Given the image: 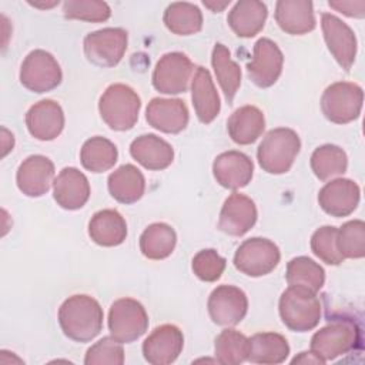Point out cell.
Instances as JSON below:
<instances>
[{
	"mask_svg": "<svg viewBox=\"0 0 365 365\" xmlns=\"http://www.w3.org/2000/svg\"><path fill=\"white\" fill-rule=\"evenodd\" d=\"M128 34L121 27H106L88 33L84 37L83 48L87 60L98 67L117 66L127 50Z\"/></svg>",
	"mask_w": 365,
	"mask_h": 365,
	"instance_id": "30bf717a",
	"label": "cell"
},
{
	"mask_svg": "<svg viewBox=\"0 0 365 365\" xmlns=\"http://www.w3.org/2000/svg\"><path fill=\"white\" fill-rule=\"evenodd\" d=\"M227 261L214 248L198 251L191 262L192 272L197 278L205 282H215L221 278L225 269Z\"/></svg>",
	"mask_w": 365,
	"mask_h": 365,
	"instance_id": "b9f144b4",
	"label": "cell"
},
{
	"mask_svg": "<svg viewBox=\"0 0 365 365\" xmlns=\"http://www.w3.org/2000/svg\"><path fill=\"white\" fill-rule=\"evenodd\" d=\"M278 311L284 325L295 332L314 329L321 319L322 308L315 292L289 285L279 297Z\"/></svg>",
	"mask_w": 365,
	"mask_h": 365,
	"instance_id": "277c9868",
	"label": "cell"
},
{
	"mask_svg": "<svg viewBox=\"0 0 365 365\" xmlns=\"http://www.w3.org/2000/svg\"><path fill=\"white\" fill-rule=\"evenodd\" d=\"M147 123L167 134L181 133L190 120L188 108L180 98H153L145 108Z\"/></svg>",
	"mask_w": 365,
	"mask_h": 365,
	"instance_id": "ffe728a7",
	"label": "cell"
},
{
	"mask_svg": "<svg viewBox=\"0 0 365 365\" xmlns=\"http://www.w3.org/2000/svg\"><path fill=\"white\" fill-rule=\"evenodd\" d=\"M268 17L267 4L258 0H240L230 10L227 21L231 30L242 38L257 36Z\"/></svg>",
	"mask_w": 365,
	"mask_h": 365,
	"instance_id": "484cf974",
	"label": "cell"
},
{
	"mask_svg": "<svg viewBox=\"0 0 365 365\" xmlns=\"http://www.w3.org/2000/svg\"><path fill=\"white\" fill-rule=\"evenodd\" d=\"M130 154L138 164L151 171L165 170L174 160L171 144L155 134H143L133 140Z\"/></svg>",
	"mask_w": 365,
	"mask_h": 365,
	"instance_id": "d4e9b609",
	"label": "cell"
},
{
	"mask_svg": "<svg viewBox=\"0 0 365 365\" xmlns=\"http://www.w3.org/2000/svg\"><path fill=\"white\" fill-rule=\"evenodd\" d=\"M295 362H302V364H325L322 359H319L312 351L311 352H301L299 354V356H295L294 359H292V364H295Z\"/></svg>",
	"mask_w": 365,
	"mask_h": 365,
	"instance_id": "ee69618b",
	"label": "cell"
},
{
	"mask_svg": "<svg viewBox=\"0 0 365 365\" xmlns=\"http://www.w3.org/2000/svg\"><path fill=\"white\" fill-rule=\"evenodd\" d=\"M275 21L291 36H302L317 26L314 4L309 0H279L275 4Z\"/></svg>",
	"mask_w": 365,
	"mask_h": 365,
	"instance_id": "603a6c76",
	"label": "cell"
},
{
	"mask_svg": "<svg viewBox=\"0 0 365 365\" xmlns=\"http://www.w3.org/2000/svg\"><path fill=\"white\" fill-rule=\"evenodd\" d=\"M140 108V96L123 83L108 86L98 100L100 115L114 131L131 130L138 120Z\"/></svg>",
	"mask_w": 365,
	"mask_h": 365,
	"instance_id": "3957f363",
	"label": "cell"
},
{
	"mask_svg": "<svg viewBox=\"0 0 365 365\" xmlns=\"http://www.w3.org/2000/svg\"><path fill=\"white\" fill-rule=\"evenodd\" d=\"M311 170L321 181L341 175L348 168L346 153L335 144H324L314 150L311 154Z\"/></svg>",
	"mask_w": 365,
	"mask_h": 365,
	"instance_id": "e575fe53",
	"label": "cell"
},
{
	"mask_svg": "<svg viewBox=\"0 0 365 365\" xmlns=\"http://www.w3.org/2000/svg\"><path fill=\"white\" fill-rule=\"evenodd\" d=\"M88 235L97 245L117 247L127 237V222L117 210H101L91 217Z\"/></svg>",
	"mask_w": 365,
	"mask_h": 365,
	"instance_id": "83f0119b",
	"label": "cell"
},
{
	"mask_svg": "<svg viewBox=\"0 0 365 365\" xmlns=\"http://www.w3.org/2000/svg\"><path fill=\"white\" fill-rule=\"evenodd\" d=\"M177 244L174 228L165 222L150 224L140 235V251L148 259H164L170 257Z\"/></svg>",
	"mask_w": 365,
	"mask_h": 365,
	"instance_id": "4dcf8cb0",
	"label": "cell"
},
{
	"mask_svg": "<svg viewBox=\"0 0 365 365\" xmlns=\"http://www.w3.org/2000/svg\"><path fill=\"white\" fill-rule=\"evenodd\" d=\"M86 365H123L124 349L121 342L115 338L103 336L94 345H91L84 356Z\"/></svg>",
	"mask_w": 365,
	"mask_h": 365,
	"instance_id": "60d3db41",
	"label": "cell"
},
{
	"mask_svg": "<svg viewBox=\"0 0 365 365\" xmlns=\"http://www.w3.org/2000/svg\"><path fill=\"white\" fill-rule=\"evenodd\" d=\"M26 125L36 140H54L64 128V113L61 106L50 98L33 104L26 113Z\"/></svg>",
	"mask_w": 365,
	"mask_h": 365,
	"instance_id": "44dd1931",
	"label": "cell"
},
{
	"mask_svg": "<svg viewBox=\"0 0 365 365\" xmlns=\"http://www.w3.org/2000/svg\"><path fill=\"white\" fill-rule=\"evenodd\" d=\"M165 27L177 36H191L202 29V13L198 6L188 1H175L164 10Z\"/></svg>",
	"mask_w": 365,
	"mask_h": 365,
	"instance_id": "836d02e7",
	"label": "cell"
},
{
	"mask_svg": "<svg viewBox=\"0 0 365 365\" xmlns=\"http://www.w3.org/2000/svg\"><path fill=\"white\" fill-rule=\"evenodd\" d=\"M53 197L64 210H80L90 198L87 177L76 167L63 168L53 181Z\"/></svg>",
	"mask_w": 365,
	"mask_h": 365,
	"instance_id": "7402d4cb",
	"label": "cell"
},
{
	"mask_svg": "<svg viewBox=\"0 0 365 365\" xmlns=\"http://www.w3.org/2000/svg\"><path fill=\"white\" fill-rule=\"evenodd\" d=\"M184 348V335L173 324L157 327L143 342L144 359L151 365H168L174 362Z\"/></svg>",
	"mask_w": 365,
	"mask_h": 365,
	"instance_id": "9a60e30c",
	"label": "cell"
},
{
	"mask_svg": "<svg viewBox=\"0 0 365 365\" xmlns=\"http://www.w3.org/2000/svg\"><path fill=\"white\" fill-rule=\"evenodd\" d=\"M148 315L141 302L133 298L114 301L108 312L110 335L121 344H130L145 334Z\"/></svg>",
	"mask_w": 365,
	"mask_h": 365,
	"instance_id": "ba28073f",
	"label": "cell"
},
{
	"mask_svg": "<svg viewBox=\"0 0 365 365\" xmlns=\"http://www.w3.org/2000/svg\"><path fill=\"white\" fill-rule=\"evenodd\" d=\"M284 56L275 41L262 37L254 44L252 58L247 63L250 80L259 88H268L277 83L282 73Z\"/></svg>",
	"mask_w": 365,
	"mask_h": 365,
	"instance_id": "7c38bea8",
	"label": "cell"
},
{
	"mask_svg": "<svg viewBox=\"0 0 365 365\" xmlns=\"http://www.w3.org/2000/svg\"><path fill=\"white\" fill-rule=\"evenodd\" d=\"M202 3H204V6L208 7L211 11L217 13V11L224 10V9L230 4V0H228V1H222V3H218V1H205V0H204Z\"/></svg>",
	"mask_w": 365,
	"mask_h": 365,
	"instance_id": "f6af8a7d",
	"label": "cell"
},
{
	"mask_svg": "<svg viewBox=\"0 0 365 365\" xmlns=\"http://www.w3.org/2000/svg\"><path fill=\"white\" fill-rule=\"evenodd\" d=\"M194 71L190 57L180 51H171L160 57L153 71V86L163 94H180L188 90Z\"/></svg>",
	"mask_w": 365,
	"mask_h": 365,
	"instance_id": "8fae6325",
	"label": "cell"
},
{
	"mask_svg": "<svg viewBox=\"0 0 365 365\" xmlns=\"http://www.w3.org/2000/svg\"><path fill=\"white\" fill-rule=\"evenodd\" d=\"M211 64L227 103L232 104V100L241 86L240 66L231 60L230 50L221 43H217L212 48Z\"/></svg>",
	"mask_w": 365,
	"mask_h": 365,
	"instance_id": "1f68e13d",
	"label": "cell"
},
{
	"mask_svg": "<svg viewBox=\"0 0 365 365\" xmlns=\"http://www.w3.org/2000/svg\"><path fill=\"white\" fill-rule=\"evenodd\" d=\"M321 27L329 53L336 63L348 71L356 56V37L354 30L331 13L321 14Z\"/></svg>",
	"mask_w": 365,
	"mask_h": 365,
	"instance_id": "5bb4252c",
	"label": "cell"
},
{
	"mask_svg": "<svg viewBox=\"0 0 365 365\" xmlns=\"http://www.w3.org/2000/svg\"><path fill=\"white\" fill-rule=\"evenodd\" d=\"M54 181V164L41 154L23 160L16 173L17 188L27 197L44 195Z\"/></svg>",
	"mask_w": 365,
	"mask_h": 365,
	"instance_id": "ac0fdd59",
	"label": "cell"
},
{
	"mask_svg": "<svg viewBox=\"0 0 365 365\" xmlns=\"http://www.w3.org/2000/svg\"><path fill=\"white\" fill-rule=\"evenodd\" d=\"M328 6L348 17L362 19L365 16V1H342V0H329Z\"/></svg>",
	"mask_w": 365,
	"mask_h": 365,
	"instance_id": "7bdbcfd3",
	"label": "cell"
},
{
	"mask_svg": "<svg viewBox=\"0 0 365 365\" xmlns=\"http://www.w3.org/2000/svg\"><path fill=\"white\" fill-rule=\"evenodd\" d=\"M361 344V329L355 321L336 318L317 331L311 338V351L324 362L334 361L354 351Z\"/></svg>",
	"mask_w": 365,
	"mask_h": 365,
	"instance_id": "5b68a950",
	"label": "cell"
},
{
	"mask_svg": "<svg viewBox=\"0 0 365 365\" xmlns=\"http://www.w3.org/2000/svg\"><path fill=\"white\" fill-rule=\"evenodd\" d=\"M63 13L66 19L101 23L110 19L111 9L101 0H67L63 3Z\"/></svg>",
	"mask_w": 365,
	"mask_h": 365,
	"instance_id": "ab89813d",
	"label": "cell"
},
{
	"mask_svg": "<svg viewBox=\"0 0 365 365\" xmlns=\"http://www.w3.org/2000/svg\"><path fill=\"white\" fill-rule=\"evenodd\" d=\"M118 158V151L114 143L106 137H91L84 141L80 150L81 165L91 173H104L114 167Z\"/></svg>",
	"mask_w": 365,
	"mask_h": 365,
	"instance_id": "d6a6232c",
	"label": "cell"
},
{
	"mask_svg": "<svg viewBox=\"0 0 365 365\" xmlns=\"http://www.w3.org/2000/svg\"><path fill=\"white\" fill-rule=\"evenodd\" d=\"M285 278L288 285L301 287L318 292L325 282L324 268L308 257H295L287 264Z\"/></svg>",
	"mask_w": 365,
	"mask_h": 365,
	"instance_id": "d590c367",
	"label": "cell"
},
{
	"mask_svg": "<svg viewBox=\"0 0 365 365\" xmlns=\"http://www.w3.org/2000/svg\"><path fill=\"white\" fill-rule=\"evenodd\" d=\"M191 100L197 118L202 124H210L220 114L221 103L210 71L198 66L191 78Z\"/></svg>",
	"mask_w": 365,
	"mask_h": 365,
	"instance_id": "cb8c5ba5",
	"label": "cell"
},
{
	"mask_svg": "<svg viewBox=\"0 0 365 365\" xmlns=\"http://www.w3.org/2000/svg\"><path fill=\"white\" fill-rule=\"evenodd\" d=\"M338 228L324 225L314 231L311 237V250L315 257L328 265H339L345 261L336 245Z\"/></svg>",
	"mask_w": 365,
	"mask_h": 365,
	"instance_id": "f35d334b",
	"label": "cell"
},
{
	"mask_svg": "<svg viewBox=\"0 0 365 365\" xmlns=\"http://www.w3.org/2000/svg\"><path fill=\"white\" fill-rule=\"evenodd\" d=\"M217 362L222 365H240L247 361L248 338L234 328L221 331L214 344Z\"/></svg>",
	"mask_w": 365,
	"mask_h": 365,
	"instance_id": "8d00e7d4",
	"label": "cell"
},
{
	"mask_svg": "<svg viewBox=\"0 0 365 365\" xmlns=\"http://www.w3.org/2000/svg\"><path fill=\"white\" fill-rule=\"evenodd\" d=\"M301 140L297 131L287 127L269 130L257 148L259 167L268 174H285L291 170L298 153Z\"/></svg>",
	"mask_w": 365,
	"mask_h": 365,
	"instance_id": "7a4b0ae2",
	"label": "cell"
},
{
	"mask_svg": "<svg viewBox=\"0 0 365 365\" xmlns=\"http://www.w3.org/2000/svg\"><path fill=\"white\" fill-rule=\"evenodd\" d=\"M20 83L27 90L41 94L54 90L63 80V73L54 56L46 50L30 51L20 67Z\"/></svg>",
	"mask_w": 365,
	"mask_h": 365,
	"instance_id": "52a82bcc",
	"label": "cell"
},
{
	"mask_svg": "<svg viewBox=\"0 0 365 365\" xmlns=\"http://www.w3.org/2000/svg\"><path fill=\"white\" fill-rule=\"evenodd\" d=\"M212 174L221 187L240 190L251 182L254 164L247 154L230 150L215 157L212 163Z\"/></svg>",
	"mask_w": 365,
	"mask_h": 365,
	"instance_id": "d6986e66",
	"label": "cell"
},
{
	"mask_svg": "<svg viewBox=\"0 0 365 365\" xmlns=\"http://www.w3.org/2000/svg\"><path fill=\"white\" fill-rule=\"evenodd\" d=\"M362 103L364 91L361 86L349 81H336L322 93L321 110L331 123L348 124L359 117Z\"/></svg>",
	"mask_w": 365,
	"mask_h": 365,
	"instance_id": "8992f818",
	"label": "cell"
},
{
	"mask_svg": "<svg viewBox=\"0 0 365 365\" xmlns=\"http://www.w3.org/2000/svg\"><path fill=\"white\" fill-rule=\"evenodd\" d=\"M104 312L98 301L86 294L68 297L58 308L63 334L76 342H90L103 329Z\"/></svg>",
	"mask_w": 365,
	"mask_h": 365,
	"instance_id": "6da1fadb",
	"label": "cell"
},
{
	"mask_svg": "<svg viewBox=\"0 0 365 365\" xmlns=\"http://www.w3.org/2000/svg\"><path fill=\"white\" fill-rule=\"evenodd\" d=\"M336 245L342 257L359 259L365 255V222L362 220H352L338 228Z\"/></svg>",
	"mask_w": 365,
	"mask_h": 365,
	"instance_id": "74e56055",
	"label": "cell"
},
{
	"mask_svg": "<svg viewBox=\"0 0 365 365\" xmlns=\"http://www.w3.org/2000/svg\"><path fill=\"white\" fill-rule=\"evenodd\" d=\"M264 113L255 106H242L237 108L227 121L228 135L240 145H248L257 141L264 133Z\"/></svg>",
	"mask_w": 365,
	"mask_h": 365,
	"instance_id": "4316f807",
	"label": "cell"
},
{
	"mask_svg": "<svg viewBox=\"0 0 365 365\" xmlns=\"http://www.w3.org/2000/svg\"><path fill=\"white\" fill-rule=\"evenodd\" d=\"M361 198L359 185L349 178H335L318 192L319 207L331 217H348L355 211Z\"/></svg>",
	"mask_w": 365,
	"mask_h": 365,
	"instance_id": "e0dca14e",
	"label": "cell"
},
{
	"mask_svg": "<svg viewBox=\"0 0 365 365\" xmlns=\"http://www.w3.org/2000/svg\"><path fill=\"white\" fill-rule=\"evenodd\" d=\"M257 218L255 202L241 192H232L222 204L218 228L228 235L242 237L255 225Z\"/></svg>",
	"mask_w": 365,
	"mask_h": 365,
	"instance_id": "2e32d148",
	"label": "cell"
},
{
	"mask_svg": "<svg viewBox=\"0 0 365 365\" xmlns=\"http://www.w3.org/2000/svg\"><path fill=\"white\" fill-rule=\"evenodd\" d=\"M281 252L275 242L268 238L254 237L245 240L235 251L234 267L248 277H264L279 264Z\"/></svg>",
	"mask_w": 365,
	"mask_h": 365,
	"instance_id": "9c48e42d",
	"label": "cell"
},
{
	"mask_svg": "<svg viewBox=\"0 0 365 365\" xmlns=\"http://www.w3.org/2000/svg\"><path fill=\"white\" fill-rule=\"evenodd\" d=\"M107 187L115 201L134 204L144 195L145 178L135 165L124 164L108 175Z\"/></svg>",
	"mask_w": 365,
	"mask_h": 365,
	"instance_id": "f546056e",
	"label": "cell"
},
{
	"mask_svg": "<svg viewBox=\"0 0 365 365\" xmlns=\"http://www.w3.org/2000/svg\"><path fill=\"white\" fill-rule=\"evenodd\" d=\"M289 355V345L284 335L277 332H258L248 338L247 361L262 365L282 364Z\"/></svg>",
	"mask_w": 365,
	"mask_h": 365,
	"instance_id": "f1b7e54d",
	"label": "cell"
},
{
	"mask_svg": "<svg viewBox=\"0 0 365 365\" xmlns=\"http://www.w3.org/2000/svg\"><path fill=\"white\" fill-rule=\"evenodd\" d=\"M210 318L221 327L240 324L248 311L245 292L235 285H218L212 289L207 302Z\"/></svg>",
	"mask_w": 365,
	"mask_h": 365,
	"instance_id": "4fadbf2b",
	"label": "cell"
}]
</instances>
